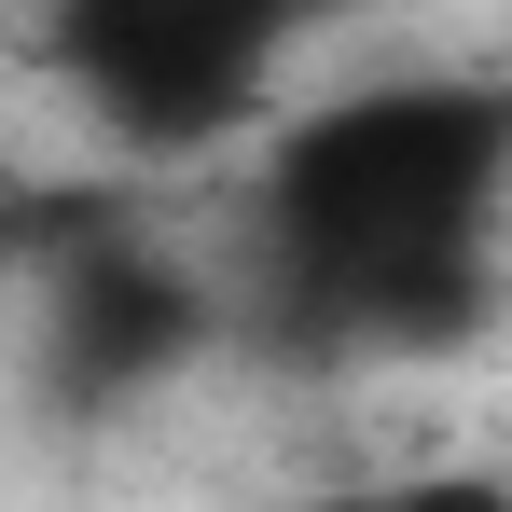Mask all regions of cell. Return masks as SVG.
Listing matches in <instances>:
<instances>
[{
	"instance_id": "obj_1",
	"label": "cell",
	"mask_w": 512,
	"mask_h": 512,
	"mask_svg": "<svg viewBox=\"0 0 512 512\" xmlns=\"http://www.w3.org/2000/svg\"><path fill=\"white\" fill-rule=\"evenodd\" d=\"M499 111H471V97H360L333 111L305 153H291V236L346 277H374V291H429L443 250H457V222L485 208V180H499Z\"/></svg>"
},
{
	"instance_id": "obj_2",
	"label": "cell",
	"mask_w": 512,
	"mask_h": 512,
	"mask_svg": "<svg viewBox=\"0 0 512 512\" xmlns=\"http://www.w3.org/2000/svg\"><path fill=\"white\" fill-rule=\"evenodd\" d=\"M374 512H512V485L499 471H416L402 499H374Z\"/></svg>"
}]
</instances>
